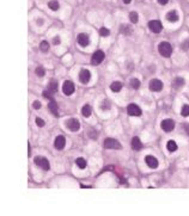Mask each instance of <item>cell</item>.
<instances>
[{"mask_svg":"<svg viewBox=\"0 0 189 216\" xmlns=\"http://www.w3.org/2000/svg\"><path fill=\"white\" fill-rule=\"evenodd\" d=\"M160 127H162V129L164 130V131H167V133H169V131H171V130H174V128H175V122H174L172 119L167 118V119H164V121L162 122V124H160Z\"/></svg>","mask_w":189,"mask_h":216,"instance_id":"cell-9","label":"cell"},{"mask_svg":"<svg viewBox=\"0 0 189 216\" xmlns=\"http://www.w3.org/2000/svg\"><path fill=\"white\" fill-rule=\"evenodd\" d=\"M104 147L107 149H121L122 148V146L119 141L115 140V139H111V137H108V139L104 140Z\"/></svg>","mask_w":189,"mask_h":216,"instance_id":"cell-2","label":"cell"},{"mask_svg":"<svg viewBox=\"0 0 189 216\" xmlns=\"http://www.w3.org/2000/svg\"><path fill=\"white\" fill-rule=\"evenodd\" d=\"M81 115L84 117H90V115H91V106H90L89 104H85L81 108Z\"/></svg>","mask_w":189,"mask_h":216,"instance_id":"cell-22","label":"cell"},{"mask_svg":"<svg viewBox=\"0 0 189 216\" xmlns=\"http://www.w3.org/2000/svg\"><path fill=\"white\" fill-rule=\"evenodd\" d=\"M181 48H182L183 50H188V49H189V38H187V40H186V41L182 43Z\"/></svg>","mask_w":189,"mask_h":216,"instance_id":"cell-32","label":"cell"},{"mask_svg":"<svg viewBox=\"0 0 189 216\" xmlns=\"http://www.w3.org/2000/svg\"><path fill=\"white\" fill-rule=\"evenodd\" d=\"M129 85H131V86H132V88H134V90H138V88L140 87V81H139L138 79L133 78V79H131V81H129Z\"/></svg>","mask_w":189,"mask_h":216,"instance_id":"cell-25","label":"cell"},{"mask_svg":"<svg viewBox=\"0 0 189 216\" xmlns=\"http://www.w3.org/2000/svg\"><path fill=\"white\" fill-rule=\"evenodd\" d=\"M77 40H78V43L79 45H81V47H86V45H89V36L86 35V33H79L78 37H77Z\"/></svg>","mask_w":189,"mask_h":216,"instance_id":"cell-14","label":"cell"},{"mask_svg":"<svg viewBox=\"0 0 189 216\" xmlns=\"http://www.w3.org/2000/svg\"><path fill=\"white\" fill-rule=\"evenodd\" d=\"M147 25H148V29H150L152 33H159L160 31H162V29H163V25H162V23L159 22V21H157V19L150 21Z\"/></svg>","mask_w":189,"mask_h":216,"instance_id":"cell-5","label":"cell"},{"mask_svg":"<svg viewBox=\"0 0 189 216\" xmlns=\"http://www.w3.org/2000/svg\"><path fill=\"white\" fill-rule=\"evenodd\" d=\"M145 161H146V165L150 168H157L158 167V160H157L155 156H152V155H147L145 158Z\"/></svg>","mask_w":189,"mask_h":216,"instance_id":"cell-13","label":"cell"},{"mask_svg":"<svg viewBox=\"0 0 189 216\" xmlns=\"http://www.w3.org/2000/svg\"><path fill=\"white\" fill-rule=\"evenodd\" d=\"M48 6H49V9L53 10V11H57L59 7H60V5H59V2H57L56 0H50V1L48 2Z\"/></svg>","mask_w":189,"mask_h":216,"instance_id":"cell-24","label":"cell"},{"mask_svg":"<svg viewBox=\"0 0 189 216\" xmlns=\"http://www.w3.org/2000/svg\"><path fill=\"white\" fill-rule=\"evenodd\" d=\"M127 112H128V115L129 116H134V117H139V116H141V109L139 108L136 104H129L128 106H127Z\"/></svg>","mask_w":189,"mask_h":216,"instance_id":"cell-4","label":"cell"},{"mask_svg":"<svg viewBox=\"0 0 189 216\" xmlns=\"http://www.w3.org/2000/svg\"><path fill=\"white\" fill-rule=\"evenodd\" d=\"M60 43V37L59 36H55L54 38H53V44H59Z\"/></svg>","mask_w":189,"mask_h":216,"instance_id":"cell-35","label":"cell"},{"mask_svg":"<svg viewBox=\"0 0 189 216\" xmlns=\"http://www.w3.org/2000/svg\"><path fill=\"white\" fill-rule=\"evenodd\" d=\"M184 128H186V130H187V133L189 134V124H187V123H184Z\"/></svg>","mask_w":189,"mask_h":216,"instance_id":"cell-37","label":"cell"},{"mask_svg":"<svg viewBox=\"0 0 189 216\" xmlns=\"http://www.w3.org/2000/svg\"><path fill=\"white\" fill-rule=\"evenodd\" d=\"M148 87H150V90L153 91V92H159V91L163 90V83H162L159 79H152V80L150 81Z\"/></svg>","mask_w":189,"mask_h":216,"instance_id":"cell-8","label":"cell"},{"mask_svg":"<svg viewBox=\"0 0 189 216\" xmlns=\"http://www.w3.org/2000/svg\"><path fill=\"white\" fill-rule=\"evenodd\" d=\"M91 79V74L88 69H81L79 73V80L81 84H88Z\"/></svg>","mask_w":189,"mask_h":216,"instance_id":"cell-12","label":"cell"},{"mask_svg":"<svg viewBox=\"0 0 189 216\" xmlns=\"http://www.w3.org/2000/svg\"><path fill=\"white\" fill-rule=\"evenodd\" d=\"M157 1H158L160 5H167V2H169V0H157Z\"/></svg>","mask_w":189,"mask_h":216,"instance_id":"cell-36","label":"cell"},{"mask_svg":"<svg viewBox=\"0 0 189 216\" xmlns=\"http://www.w3.org/2000/svg\"><path fill=\"white\" fill-rule=\"evenodd\" d=\"M181 115H182L183 117H188L189 116V105H183L182 111H181Z\"/></svg>","mask_w":189,"mask_h":216,"instance_id":"cell-30","label":"cell"},{"mask_svg":"<svg viewBox=\"0 0 189 216\" xmlns=\"http://www.w3.org/2000/svg\"><path fill=\"white\" fill-rule=\"evenodd\" d=\"M167 19L169 22L175 23L178 21V14L176 11H170L169 13H167Z\"/></svg>","mask_w":189,"mask_h":216,"instance_id":"cell-18","label":"cell"},{"mask_svg":"<svg viewBox=\"0 0 189 216\" xmlns=\"http://www.w3.org/2000/svg\"><path fill=\"white\" fill-rule=\"evenodd\" d=\"M40 49H41V52L47 53V52L49 50V43H48L47 41H42L41 44H40Z\"/></svg>","mask_w":189,"mask_h":216,"instance_id":"cell-26","label":"cell"},{"mask_svg":"<svg viewBox=\"0 0 189 216\" xmlns=\"http://www.w3.org/2000/svg\"><path fill=\"white\" fill-rule=\"evenodd\" d=\"M120 33H123V35H126V36L131 35V33H132V28H131V25L122 24V25L120 26Z\"/></svg>","mask_w":189,"mask_h":216,"instance_id":"cell-19","label":"cell"},{"mask_svg":"<svg viewBox=\"0 0 189 216\" xmlns=\"http://www.w3.org/2000/svg\"><path fill=\"white\" fill-rule=\"evenodd\" d=\"M76 164H77V166H78L79 168H85V167H86V161H85V159H83V158H78V159L76 160Z\"/></svg>","mask_w":189,"mask_h":216,"instance_id":"cell-27","label":"cell"},{"mask_svg":"<svg viewBox=\"0 0 189 216\" xmlns=\"http://www.w3.org/2000/svg\"><path fill=\"white\" fill-rule=\"evenodd\" d=\"M129 19H131V22L132 23L136 24V23H138V19H139L138 13H136V12H131V13H129Z\"/></svg>","mask_w":189,"mask_h":216,"instance_id":"cell-28","label":"cell"},{"mask_svg":"<svg viewBox=\"0 0 189 216\" xmlns=\"http://www.w3.org/2000/svg\"><path fill=\"white\" fill-rule=\"evenodd\" d=\"M36 123H37V125H38V127H41V128L45 125V122L42 118H40V117H37V118H36Z\"/></svg>","mask_w":189,"mask_h":216,"instance_id":"cell-33","label":"cell"},{"mask_svg":"<svg viewBox=\"0 0 189 216\" xmlns=\"http://www.w3.org/2000/svg\"><path fill=\"white\" fill-rule=\"evenodd\" d=\"M54 146H55L56 149H59V151L64 149L65 146H66V139H65V136H62V135L56 136L55 141H54Z\"/></svg>","mask_w":189,"mask_h":216,"instance_id":"cell-11","label":"cell"},{"mask_svg":"<svg viewBox=\"0 0 189 216\" xmlns=\"http://www.w3.org/2000/svg\"><path fill=\"white\" fill-rule=\"evenodd\" d=\"M104 53L102 52V50H96L95 53H93V55H92V57H91V64L93 66H97L100 65V62L104 60Z\"/></svg>","mask_w":189,"mask_h":216,"instance_id":"cell-6","label":"cell"},{"mask_svg":"<svg viewBox=\"0 0 189 216\" xmlns=\"http://www.w3.org/2000/svg\"><path fill=\"white\" fill-rule=\"evenodd\" d=\"M110 90L112 92H120V91L122 90V83H120V81H114V83H111Z\"/></svg>","mask_w":189,"mask_h":216,"instance_id":"cell-20","label":"cell"},{"mask_svg":"<svg viewBox=\"0 0 189 216\" xmlns=\"http://www.w3.org/2000/svg\"><path fill=\"white\" fill-rule=\"evenodd\" d=\"M158 52L163 57H169L172 54V47L169 42H162L158 45Z\"/></svg>","mask_w":189,"mask_h":216,"instance_id":"cell-1","label":"cell"},{"mask_svg":"<svg viewBox=\"0 0 189 216\" xmlns=\"http://www.w3.org/2000/svg\"><path fill=\"white\" fill-rule=\"evenodd\" d=\"M109 33H110V31H109L107 28H100V36H103V37H107V36H109Z\"/></svg>","mask_w":189,"mask_h":216,"instance_id":"cell-31","label":"cell"},{"mask_svg":"<svg viewBox=\"0 0 189 216\" xmlns=\"http://www.w3.org/2000/svg\"><path fill=\"white\" fill-rule=\"evenodd\" d=\"M48 108H49V111L55 116V117H59L60 115H59V108H57V105H56V102L53 99V100H50V103H49V105H48Z\"/></svg>","mask_w":189,"mask_h":216,"instance_id":"cell-16","label":"cell"},{"mask_svg":"<svg viewBox=\"0 0 189 216\" xmlns=\"http://www.w3.org/2000/svg\"><path fill=\"white\" fill-rule=\"evenodd\" d=\"M131 145H132V148H133L134 151H140V149L143 148V143H141V141H140L139 137H136V136L132 139Z\"/></svg>","mask_w":189,"mask_h":216,"instance_id":"cell-17","label":"cell"},{"mask_svg":"<svg viewBox=\"0 0 189 216\" xmlns=\"http://www.w3.org/2000/svg\"><path fill=\"white\" fill-rule=\"evenodd\" d=\"M35 164H36L38 167H41L42 170H45V171H48V170L50 168L49 161H48V159L45 158V156H36V158H35Z\"/></svg>","mask_w":189,"mask_h":216,"instance_id":"cell-3","label":"cell"},{"mask_svg":"<svg viewBox=\"0 0 189 216\" xmlns=\"http://www.w3.org/2000/svg\"><path fill=\"white\" fill-rule=\"evenodd\" d=\"M35 73H36V75L37 76H45V68L43 67H37L36 69H35Z\"/></svg>","mask_w":189,"mask_h":216,"instance_id":"cell-29","label":"cell"},{"mask_svg":"<svg viewBox=\"0 0 189 216\" xmlns=\"http://www.w3.org/2000/svg\"><path fill=\"white\" fill-rule=\"evenodd\" d=\"M33 109H40L41 108V103H40L38 100H36V102H33Z\"/></svg>","mask_w":189,"mask_h":216,"instance_id":"cell-34","label":"cell"},{"mask_svg":"<svg viewBox=\"0 0 189 216\" xmlns=\"http://www.w3.org/2000/svg\"><path fill=\"white\" fill-rule=\"evenodd\" d=\"M131 1H132V0H123V2H124V4H129Z\"/></svg>","mask_w":189,"mask_h":216,"instance_id":"cell-38","label":"cell"},{"mask_svg":"<svg viewBox=\"0 0 189 216\" xmlns=\"http://www.w3.org/2000/svg\"><path fill=\"white\" fill-rule=\"evenodd\" d=\"M167 151L169 152H175L176 149H177V143H176L175 141H172V140L167 141Z\"/></svg>","mask_w":189,"mask_h":216,"instance_id":"cell-23","label":"cell"},{"mask_svg":"<svg viewBox=\"0 0 189 216\" xmlns=\"http://www.w3.org/2000/svg\"><path fill=\"white\" fill-rule=\"evenodd\" d=\"M74 90H76V86H74L73 81L67 80V81L64 83V86H62V92H64L66 96H71V94L74 92Z\"/></svg>","mask_w":189,"mask_h":216,"instance_id":"cell-7","label":"cell"},{"mask_svg":"<svg viewBox=\"0 0 189 216\" xmlns=\"http://www.w3.org/2000/svg\"><path fill=\"white\" fill-rule=\"evenodd\" d=\"M66 127L71 130V131H78L79 128H80V123H79L78 119L71 118L66 122Z\"/></svg>","mask_w":189,"mask_h":216,"instance_id":"cell-10","label":"cell"},{"mask_svg":"<svg viewBox=\"0 0 189 216\" xmlns=\"http://www.w3.org/2000/svg\"><path fill=\"white\" fill-rule=\"evenodd\" d=\"M184 84H186V80L182 78V76H177V78H175L174 79V81H172V86L175 90H178V88H181V87L184 86Z\"/></svg>","mask_w":189,"mask_h":216,"instance_id":"cell-15","label":"cell"},{"mask_svg":"<svg viewBox=\"0 0 189 216\" xmlns=\"http://www.w3.org/2000/svg\"><path fill=\"white\" fill-rule=\"evenodd\" d=\"M48 91L50 93H55L56 91H57V83H56L55 80H50L49 81V84H48Z\"/></svg>","mask_w":189,"mask_h":216,"instance_id":"cell-21","label":"cell"}]
</instances>
